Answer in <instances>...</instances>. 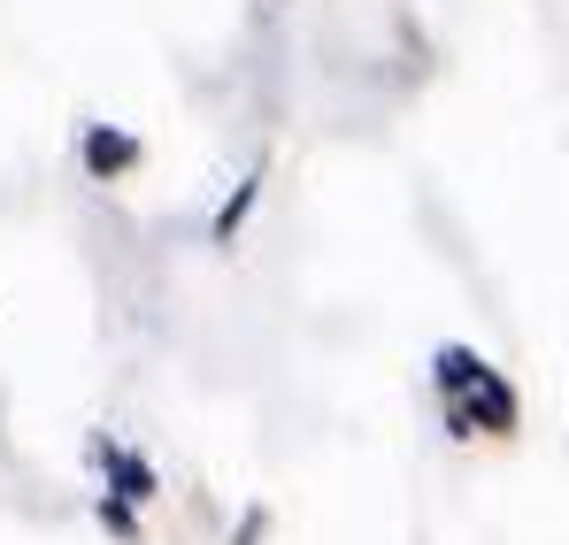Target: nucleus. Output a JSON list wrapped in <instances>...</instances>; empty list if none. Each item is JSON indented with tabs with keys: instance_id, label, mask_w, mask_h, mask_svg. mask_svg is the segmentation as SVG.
<instances>
[{
	"instance_id": "1",
	"label": "nucleus",
	"mask_w": 569,
	"mask_h": 545,
	"mask_svg": "<svg viewBox=\"0 0 569 545\" xmlns=\"http://www.w3.org/2000/svg\"><path fill=\"white\" fill-rule=\"evenodd\" d=\"M131 154H139L131 139H108V131H93V139H86V162H93V170H123Z\"/></svg>"
}]
</instances>
